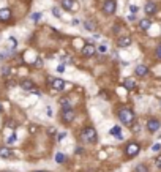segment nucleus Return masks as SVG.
I'll return each instance as SVG.
<instances>
[{"mask_svg": "<svg viewBox=\"0 0 161 172\" xmlns=\"http://www.w3.org/2000/svg\"><path fill=\"white\" fill-rule=\"evenodd\" d=\"M118 120L125 125H130L134 122V112L131 109H126V107H122V109L118 111Z\"/></svg>", "mask_w": 161, "mask_h": 172, "instance_id": "1", "label": "nucleus"}, {"mask_svg": "<svg viewBox=\"0 0 161 172\" xmlns=\"http://www.w3.org/2000/svg\"><path fill=\"white\" fill-rule=\"evenodd\" d=\"M81 137H82V141H85V142H96V131L93 126H85L84 130H82V133H81Z\"/></svg>", "mask_w": 161, "mask_h": 172, "instance_id": "2", "label": "nucleus"}, {"mask_svg": "<svg viewBox=\"0 0 161 172\" xmlns=\"http://www.w3.org/2000/svg\"><path fill=\"white\" fill-rule=\"evenodd\" d=\"M76 117V112L73 107H65V109H62V120L65 122V123H71L73 120H74Z\"/></svg>", "mask_w": 161, "mask_h": 172, "instance_id": "3", "label": "nucleus"}, {"mask_svg": "<svg viewBox=\"0 0 161 172\" xmlns=\"http://www.w3.org/2000/svg\"><path fill=\"white\" fill-rule=\"evenodd\" d=\"M116 8H117L116 0H106L104 5H103V13L104 14H108V16H111V14L116 13Z\"/></svg>", "mask_w": 161, "mask_h": 172, "instance_id": "4", "label": "nucleus"}, {"mask_svg": "<svg viewBox=\"0 0 161 172\" xmlns=\"http://www.w3.org/2000/svg\"><path fill=\"white\" fill-rule=\"evenodd\" d=\"M139 150H141L139 144L131 142V144H128V145H126V148H125V153H126V156H128V158H133V156H136L137 153H139Z\"/></svg>", "mask_w": 161, "mask_h": 172, "instance_id": "5", "label": "nucleus"}, {"mask_svg": "<svg viewBox=\"0 0 161 172\" xmlns=\"http://www.w3.org/2000/svg\"><path fill=\"white\" fill-rule=\"evenodd\" d=\"M51 87H52L54 90H57V92H60V90H63V89H70L71 85L66 84L65 81H62V79H51Z\"/></svg>", "mask_w": 161, "mask_h": 172, "instance_id": "6", "label": "nucleus"}, {"mask_svg": "<svg viewBox=\"0 0 161 172\" xmlns=\"http://www.w3.org/2000/svg\"><path fill=\"white\" fill-rule=\"evenodd\" d=\"M160 126H161V123H160L158 119H150L149 122H147V130H149L150 133H155V131H158Z\"/></svg>", "mask_w": 161, "mask_h": 172, "instance_id": "7", "label": "nucleus"}, {"mask_svg": "<svg viewBox=\"0 0 161 172\" xmlns=\"http://www.w3.org/2000/svg\"><path fill=\"white\" fill-rule=\"evenodd\" d=\"M95 52H96V47L93 46V44H87V46L82 47V55L84 57H92Z\"/></svg>", "mask_w": 161, "mask_h": 172, "instance_id": "8", "label": "nucleus"}, {"mask_svg": "<svg viewBox=\"0 0 161 172\" xmlns=\"http://www.w3.org/2000/svg\"><path fill=\"white\" fill-rule=\"evenodd\" d=\"M10 19H11V10L10 8H2V10H0V21L6 22Z\"/></svg>", "mask_w": 161, "mask_h": 172, "instance_id": "9", "label": "nucleus"}, {"mask_svg": "<svg viewBox=\"0 0 161 172\" xmlns=\"http://www.w3.org/2000/svg\"><path fill=\"white\" fill-rule=\"evenodd\" d=\"M134 73H136L137 76H142V78H144V76L149 74V68H147L145 65H137L136 70H134Z\"/></svg>", "mask_w": 161, "mask_h": 172, "instance_id": "10", "label": "nucleus"}, {"mask_svg": "<svg viewBox=\"0 0 161 172\" xmlns=\"http://www.w3.org/2000/svg\"><path fill=\"white\" fill-rule=\"evenodd\" d=\"M144 11L147 13V14H155V13H156V5H155L153 2H147Z\"/></svg>", "mask_w": 161, "mask_h": 172, "instance_id": "11", "label": "nucleus"}, {"mask_svg": "<svg viewBox=\"0 0 161 172\" xmlns=\"http://www.w3.org/2000/svg\"><path fill=\"white\" fill-rule=\"evenodd\" d=\"M117 44L120 47H126V46H130L131 44V38L130 37H120L118 38V41H117Z\"/></svg>", "mask_w": 161, "mask_h": 172, "instance_id": "12", "label": "nucleus"}, {"mask_svg": "<svg viewBox=\"0 0 161 172\" xmlns=\"http://www.w3.org/2000/svg\"><path fill=\"white\" fill-rule=\"evenodd\" d=\"M123 87H125L126 90H134L136 87V82H134V79H131V78H128L123 81Z\"/></svg>", "mask_w": 161, "mask_h": 172, "instance_id": "13", "label": "nucleus"}, {"mask_svg": "<svg viewBox=\"0 0 161 172\" xmlns=\"http://www.w3.org/2000/svg\"><path fill=\"white\" fill-rule=\"evenodd\" d=\"M150 25H152V21L150 19H141L139 21V27H141V30H149L150 29Z\"/></svg>", "mask_w": 161, "mask_h": 172, "instance_id": "14", "label": "nucleus"}, {"mask_svg": "<svg viewBox=\"0 0 161 172\" xmlns=\"http://www.w3.org/2000/svg\"><path fill=\"white\" fill-rule=\"evenodd\" d=\"M21 87L24 89V90H33V87H35V84L32 82V81H29V79H24L21 82Z\"/></svg>", "mask_w": 161, "mask_h": 172, "instance_id": "15", "label": "nucleus"}, {"mask_svg": "<svg viewBox=\"0 0 161 172\" xmlns=\"http://www.w3.org/2000/svg\"><path fill=\"white\" fill-rule=\"evenodd\" d=\"M62 6L65 10H74V0H62Z\"/></svg>", "mask_w": 161, "mask_h": 172, "instance_id": "16", "label": "nucleus"}, {"mask_svg": "<svg viewBox=\"0 0 161 172\" xmlns=\"http://www.w3.org/2000/svg\"><path fill=\"white\" fill-rule=\"evenodd\" d=\"M11 150L8 147H0V158H11Z\"/></svg>", "mask_w": 161, "mask_h": 172, "instance_id": "17", "label": "nucleus"}, {"mask_svg": "<svg viewBox=\"0 0 161 172\" xmlns=\"http://www.w3.org/2000/svg\"><path fill=\"white\" fill-rule=\"evenodd\" d=\"M84 27H85V30H90V32H93L96 29V24H95V21H92V19H87L84 22Z\"/></svg>", "mask_w": 161, "mask_h": 172, "instance_id": "18", "label": "nucleus"}, {"mask_svg": "<svg viewBox=\"0 0 161 172\" xmlns=\"http://www.w3.org/2000/svg\"><path fill=\"white\" fill-rule=\"evenodd\" d=\"M109 133L114 134L117 139H122V133H120V128H118V126H114V128H112L111 131H109Z\"/></svg>", "mask_w": 161, "mask_h": 172, "instance_id": "19", "label": "nucleus"}, {"mask_svg": "<svg viewBox=\"0 0 161 172\" xmlns=\"http://www.w3.org/2000/svg\"><path fill=\"white\" fill-rule=\"evenodd\" d=\"M60 106H62V109H65V107H71L70 98H62V99H60Z\"/></svg>", "mask_w": 161, "mask_h": 172, "instance_id": "20", "label": "nucleus"}, {"mask_svg": "<svg viewBox=\"0 0 161 172\" xmlns=\"http://www.w3.org/2000/svg\"><path fill=\"white\" fill-rule=\"evenodd\" d=\"M134 172H149V169H147L145 164H137V167L134 169Z\"/></svg>", "mask_w": 161, "mask_h": 172, "instance_id": "21", "label": "nucleus"}, {"mask_svg": "<svg viewBox=\"0 0 161 172\" xmlns=\"http://www.w3.org/2000/svg\"><path fill=\"white\" fill-rule=\"evenodd\" d=\"M56 161L58 163V164H62V163L65 161V155H62V153H57V155H56Z\"/></svg>", "mask_w": 161, "mask_h": 172, "instance_id": "22", "label": "nucleus"}, {"mask_svg": "<svg viewBox=\"0 0 161 172\" xmlns=\"http://www.w3.org/2000/svg\"><path fill=\"white\" fill-rule=\"evenodd\" d=\"M40 17H41V13H33L32 14V21H40Z\"/></svg>", "mask_w": 161, "mask_h": 172, "instance_id": "23", "label": "nucleus"}, {"mask_svg": "<svg viewBox=\"0 0 161 172\" xmlns=\"http://www.w3.org/2000/svg\"><path fill=\"white\" fill-rule=\"evenodd\" d=\"M52 14L56 16V17H62V14H60V11H58V8H52Z\"/></svg>", "mask_w": 161, "mask_h": 172, "instance_id": "24", "label": "nucleus"}, {"mask_svg": "<svg viewBox=\"0 0 161 172\" xmlns=\"http://www.w3.org/2000/svg\"><path fill=\"white\" fill-rule=\"evenodd\" d=\"M14 142H16V134H11L8 137V144H14Z\"/></svg>", "mask_w": 161, "mask_h": 172, "instance_id": "25", "label": "nucleus"}, {"mask_svg": "<svg viewBox=\"0 0 161 172\" xmlns=\"http://www.w3.org/2000/svg\"><path fill=\"white\" fill-rule=\"evenodd\" d=\"M156 58H160V60H161V44L156 47Z\"/></svg>", "mask_w": 161, "mask_h": 172, "instance_id": "26", "label": "nucleus"}, {"mask_svg": "<svg viewBox=\"0 0 161 172\" xmlns=\"http://www.w3.org/2000/svg\"><path fill=\"white\" fill-rule=\"evenodd\" d=\"M41 65H43V62H41V58H36V62L33 63V66H36V68H40Z\"/></svg>", "mask_w": 161, "mask_h": 172, "instance_id": "27", "label": "nucleus"}, {"mask_svg": "<svg viewBox=\"0 0 161 172\" xmlns=\"http://www.w3.org/2000/svg\"><path fill=\"white\" fill-rule=\"evenodd\" d=\"M130 10H131L133 14H136V13L139 11V10H137V6H136V5H131V6H130Z\"/></svg>", "mask_w": 161, "mask_h": 172, "instance_id": "28", "label": "nucleus"}, {"mask_svg": "<svg viewBox=\"0 0 161 172\" xmlns=\"http://www.w3.org/2000/svg\"><path fill=\"white\" fill-rule=\"evenodd\" d=\"M155 163H156V166H158V167H160V169H161V155H160V156H156V160H155Z\"/></svg>", "mask_w": 161, "mask_h": 172, "instance_id": "29", "label": "nucleus"}, {"mask_svg": "<svg viewBox=\"0 0 161 172\" xmlns=\"http://www.w3.org/2000/svg\"><path fill=\"white\" fill-rule=\"evenodd\" d=\"M152 150H153V152H158V150H161V145H160V144H155V145L152 147Z\"/></svg>", "mask_w": 161, "mask_h": 172, "instance_id": "30", "label": "nucleus"}, {"mask_svg": "<svg viewBox=\"0 0 161 172\" xmlns=\"http://www.w3.org/2000/svg\"><path fill=\"white\" fill-rule=\"evenodd\" d=\"M98 51H100V52H106V51H108V47H106L104 44H101V46L98 47Z\"/></svg>", "mask_w": 161, "mask_h": 172, "instance_id": "31", "label": "nucleus"}, {"mask_svg": "<svg viewBox=\"0 0 161 172\" xmlns=\"http://www.w3.org/2000/svg\"><path fill=\"white\" fill-rule=\"evenodd\" d=\"M57 71H58V73H63V71H65V66H63V65H58V66H57Z\"/></svg>", "mask_w": 161, "mask_h": 172, "instance_id": "32", "label": "nucleus"}, {"mask_svg": "<svg viewBox=\"0 0 161 172\" xmlns=\"http://www.w3.org/2000/svg\"><path fill=\"white\" fill-rule=\"evenodd\" d=\"M65 136H66V133H62V134H58V137H57V141H62V139H63V137H65Z\"/></svg>", "mask_w": 161, "mask_h": 172, "instance_id": "33", "label": "nucleus"}, {"mask_svg": "<svg viewBox=\"0 0 161 172\" xmlns=\"http://www.w3.org/2000/svg\"><path fill=\"white\" fill-rule=\"evenodd\" d=\"M6 85H8V87H10V89H11L13 85H14V82H13V81H10V82H6Z\"/></svg>", "mask_w": 161, "mask_h": 172, "instance_id": "34", "label": "nucleus"}, {"mask_svg": "<svg viewBox=\"0 0 161 172\" xmlns=\"http://www.w3.org/2000/svg\"><path fill=\"white\" fill-rule=\"evenodd\" d=\"M46 111H48V115H49V117L52 115V111H51V107H48V109H46Z\"/></svg>", "mask_w": 161, "mask_h": 172, "instance_id": "35", "label": "nucleus"}, {"mask_svg": "<svg viewBox=\"0 0 161 172\" xmlns=\"http://www.w3.org/2000/svg\"><path fill=\"white\" fill-rule=\"evenodd\" d=\"M0 112H2V104H0Z\"/></svg>", "mask_w": 161, "mask_h": 172, "instance_id": "36", "label": "nucleus"}, {"mask_svg": "<svg viewBox=\"0 0 161 172\" xmlns=\"http://www.w3.org/2000/svg\"><path fill=\"white\" fill-rule=\"evenodd\" d=\"M38 172H44V171H38Z\"/></svg>", "mask_w": 161, "mask_h": 172, "instance_id": "37", "label": "nucleus"}]
</instances>
